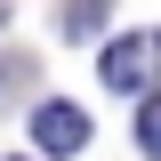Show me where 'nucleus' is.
Segmentation results:
<instances>
[{
    "label": "nucleus",
    "mask_w": 161,
    "mask_h": 161,
    "mask_svg": "<svg viewBox=\"0 0 161 161\" xmlns=\"http://www.w3.org/2000/svg\"><path fill=\"white\" fill-rule=\"evenodd\" d=\"M0 16H8V0H0Z\"/></svg>",
    "instance_id": "obj_6"
},
{
    "label": "nucleus",
    "mask_w": 161,
    "mask_h": 161,
    "mask_svg": "<svg viewBox=\"0 0 161 161\" xmlns=\"http://www.w3.org/2000/svg\"><path fill=\"white\" fill-rule=\"evenodd\" d=\"M105 8H113V0H64V40H97Z\"/></svg>",
    "instance_id": "obj_3"
},
{
    "label": "nucleus",
    "mask_w": 161,
    "mask_h": 161,
    "mask_svg": "<svg viewBox=\"0 0 161 161\" xmlns=\"http://www.w3.org/2000/svg\"><path fill=\"white\" fill-rule=\"evenodd\" d=\"M32 145H40V153H80V145H89V113L64 105V97H48L32 113Z\"/></svg>",
    "instance_id": "obj_2"
},
{
    "label": "nucleus",
    "mask_w": 161,
    "mask_h": 161,
    "mask_svg": "<svg viewBox=\"0 0 161 161\" xmlns=\"http://www.w3.org/2000/svg\"><path fill=\"white\" fill-rule=\"evenodd\" d=\"M153 73H161V32H121L113 48L97 57V80H105V89H145Z\"/></svg>",
    "instance_id": "obj_1"
},
{
    "label": "nucleus",
    "mask_w": 161,
    "mask_h": 161,
    "mask_svg": "<svg viewBox=\"0 0 161 161\" xmlns=\"http://www.w3.org/2000/svg\"><path fill=\"white\" fill-rule=\"evenodd\" d=\"M137 145L161 161V97H145V113H137Z\"/></svg>",
    "instance_id": "obj_4"
},
{
    "label": "nucleus",
    "mask_w": 161,
    "mask_h": 161,
    "mask_svg": "<svg viewBox=\"0 0 161 161\" xmlns=\"http://www.w3.org/2000/svg\"><path fill=\"white\" fill-rule=\"evenodd\" d=\"M0 89H8V57H0Z\"/></svg>",
    "instance_id": "obj_5"
}]
</instances>
